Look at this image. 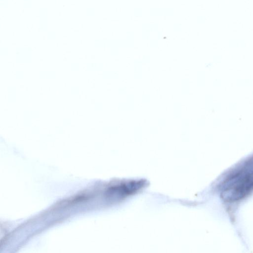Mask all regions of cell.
<instances>
[{"label":"cell","instance_id":"cell-1","mask_svg":"<svg viewBox=\"0 0 253 253\" xmlns=\"http://www.w3.org/2000/svg\"><path fill=\"white\" fill-rule=\"evenodd\" d=\"M253 190V169L244 164L224 183L222 198L226 201L239 200Z\"/></svg>","mask_w":253,"mask_h":253}]
</instances>
